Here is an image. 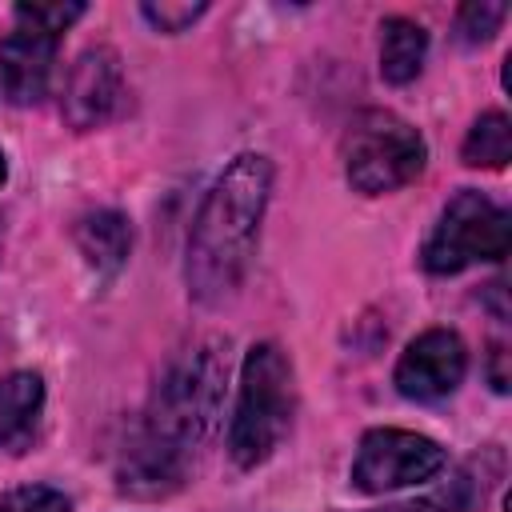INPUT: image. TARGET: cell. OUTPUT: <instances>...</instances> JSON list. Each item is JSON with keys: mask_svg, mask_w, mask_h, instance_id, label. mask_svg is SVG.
Segmentation results:
<instances>
[{"mask_svg": "<svg viewBox=\"0 0 512 512\" xmlns=\"http://www.w3.org/2000/svg\"><path fill=\"white\" fill-rule=\"evenodd\" d=\"M224 384L228 356L220 340H200L164 368L140 424L120 452V492L156 500L184 484L196 448L212 436L220 420Z\"/></svg>", "mask_w": 512, "mask_h": 512, "instance_id": "obj_1", "label": "cell"}, {"mask_svg": "<svg viewBox=\"0 0 512 512\" xmlns=\"http://www.w3.org/2000/svg\"><path fill=\"white\" fill-rule=\"evenodd\" d=\"M272 192V160L260 152H240L208 188L184 256L188 296L200 304L228 300L256 252L260 220Z\"/></svg>", "mask_w": 512, "mask_h": 512, "instance_id": "obj_2", "label": "cell"}, {"mask_svg": "<svg viewBox=\"0 0 512 512\" xmlns=\"http://www.w3.org/2000/svg\"><path fill=\"white\" fill-rule=\"evenodd\" d=\"M292 412H296V376L288 352L272 340L252 344L240 364V392L228 424V456L240 468L264 464L288 436Z\"/></svg>", "mask_w": 512, "mask_h": 512, "instance_id": "obj_3", "label": "cell"}, {"mask_svg": "<svg viewBox=\"0 0 512 512\" xmlns=\"http://www.w3.org/2000/svg\"><path fill=\"white\" fill-rule=\"evenodd\" d=\"M340 156H344V176L356 192L384 196L412 184L424 172L428 144L404 116L388 108H364L360 116H352L340 140Z\"/></svg>", "mask_w": 512, "mask_h": 512, "instance_id": "obj_4", "label": "cell"}, {"mask_svg": "<svg viewBox=\"0 0 512 512\" xmlns=\"http://www.w3.org/2000/svg\"><path fill=\"white\" fill-rule=\"evenodd\" d=\"M508 244H512V216L484 192L460 188L444 204L432 236L424 240L420 264L436 276H452L484 260H504Z\"/></svg>", "mask_w": 512, "mask_h": 512, "instance_id": "obj_5", "label": "cell"}, {"mask_svg": "<svg viewBox=\"0 0 512 512\" xmlns=\"http://www.w3.org/2000/svg\"><path fill=\"white\" fill-rule=\"evenodd\" d=\"M448 464L444 448L432 436L408 432V428H372L364 432L356 460H352V488L380 496L408 484L432 480Z\"/></svg>", "mask_w": 512, "mask_h": 512, "instance_id": "obj_6", "label": "cell"}, {"mask_svg": "<svg viewBox=\"0 0 512 512\" xmlns=\"http://www.w3.org/2000/svg\"><path fill=\"white\" fill-rule=\"evenodd\" d=\"M468 372V348L452 328L420 332L396 360V388L408 400H440L460 388Z\"/></svg>", "mask_w": 512, "mask_h": 512, "instance_id": "obj_7", "label": "cell"}, {"mask_svg": "<svg viewBox=\"0 0 512 512\" xmlns=\"http://www.w3.org/2000/svg\"><path fill=\"white\" fill-rule=\"evenodd\" d=\"M120 96H124V68L116 48L108 44L84 48L64 80V120L76 132L100 128L120 108Z\"/></svg>", "mask_w": 512, "mask_h": 512, "instance_id": "obj_8", "label": "cell"}, {"mask_svg": "<svg viewBox=\"0 0 512 512\" xmlns=\"http://www.w3.org/2000/svg\"><path fill=\"white\" fill-rule=\"evenodd\" d=\"M56 40L44 32L12 28L0 40V88L12 104H36L48 92L52 64H56Z\"/></svg>", "mask_w": 512, "mask_h": 512, "instance_id": "obj_9", "label": "cell"}, {"mask_svg": "<svg viewBox=\"0 0 512 512\" xmlns=\"http://www.w3.org/2000/svg\"><path fill=\"white\" fill-rule=\"evenodd\" d=\"M76 248L80 256L88 260V268L96 276H116L132 252V224L124 212L116 208H100V212H88L80 224H76Z\"/></svg>", "mask_w": 512, "mask_h": 512, "instance_id": "obj_10", "label": "cell"}, {"mask_svg": "<svg viewBox=\"0 0 512 512\" xmlns=\"http://www.w3.org/2000/svg\"><path fill=\"white\" fill-rule=\"evenodd\" d=\"M380 76L388 84H412L428 56V32L412 16H388L380 24Z\"/></svg>", "mask_w": 512, "mask_h": 512, "instance_id": "obj_11", "label": "cell"}, {"mask_svg": "<svg viewBox=\"0 0 512 512\" xmlns=\"http://www.w3.org/2000/svg\"><path fill=\"white\" fill-rule=\"evenodd\" d=\"M44 408V380L36 372L0 376V448L24 444Z\"/></svg>", "mask_w": 512, "mask_h": 512, "instance_id": "obj_12", "label": "cell"}, {"mask_svg": "<svg viewBox=\"0 0 512 512\" xmlns=\"http://www.w3.org/2000/svg\"><path fill=\"white\" fill-rule=\"evenodd\" d=\"M460 156L468 168H504L512 160V124L504 112H480L468 128Z\"/></svg>", "mask_w": 512, "mask_h": 512, "instance_id": "obj_13", "label": "cell"}, {"mask_svg": "<svg viewBox=\"0 0 512 512\" xmlns=\"http://www.w3.org/2000/svg\"><path fill=\"white\" fill-rule=\"evenodd\" d=\"M12 16H16V28L60 36L68 24H76L84 16V4H16Z\"/></svg>", "mask_w": 512, "mask_h": 512, "instance_id": "obj_14", "label": "cell"}, {"mask_svg": "<svg viewBox=\"0 0 512 512\" xmlns=\"http://www.w3.org/2000/svg\"><path fill=\"white\" fill-rule=\"evenodd\" d=\"M504 16H508V4H464L460 12H456V36H460V44H484V40H492V32L504 24Z\"/></svg>", "mask_w": 512, "mask_h": 512, "instance_id": "obj_15", "label": "cell"}, {"mask_svg": "<svg viewBox=\"0 0 512 512\" xmlns=\"http://www.w3.org/2000/svg\"><path fill=\"white\" fill-rule=\"evenodd\" d=\"M0 512H72V504L48 484H24L0 496Z\"/></svg>", "mask_w": 512, "mask_h": 512, "instance_id": "obj_16", "label": "cell"}, {"mask_svg": "<svg viewBox=\"0 0 512 512\" xmlns=\"http://www.w3.org/2000/svg\"><path fill=\"white\" fill-rule=\"evenodd\" d=\"M140 12H144V20L156 28V32H184L188 24H196L204 12H208V4L200 0V4H172V0H160V4H140Z\"/></svg>", "mask_w": 512, "mask_h": 512, "instance_id": "obj_17", "label": "cell"}, {"mask_svg": "<svg viewBox=\"0 0 512 512\" xmlns=\"http://www.w3.org/2000/svg\"><path fill=\"white\" fill-rule=\"evenodd\" d=\"M508 352H504V344H492V352H488V380H492V388L496 392H508Z\"/></svg>", "mask_w": 512, "mask_h": 512, "instance_id": "obj_18", "label": "cell"}, {"mask_svg": "<svg viewBox=\"0 0 512 512\" xmlns=\"http://www.w3.org/2000/svg\"><path fill=\"white\" fill-rule=\"evenodd\" d=\"M376 512H436V504H428V500H412V504H392V508H376Z\"/></svg>", "mask_w": 512, "mask_h": 512, "instance_id": "obj_19", "label": "cell"}, {"mask_svg": "<svg viewBox=\"0 0 512 512\" xmlns=\"http://www.w3.org/2000/svg\"><path fill=\"white\" fill-rule=\"evenodd\" d=\"M4 176H8V164H4V152H0V184H4Z\"/></svg>", "mask_w": 512, "mask_h": 512, "instance_id": "obj_20", "label": "cell"}]
</instances>
